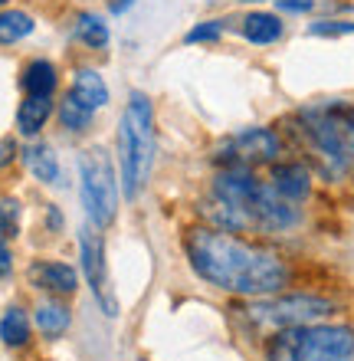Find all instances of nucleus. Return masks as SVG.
I'll return each instance as SVG.
<instances>
[{"label": "nucleus", "instance_id": "f257e3e1", "mask_svg": "<svg viewBox=\"0 0 354 361\" xmlns=\"http://www.w3.org/2000/svg\"><path fill=\"white\" fill-rule=\"evenodd\" d=\"M184 257L207 286L233 295H246V299L276 295L289 283V267L282 257L217 227L187 230Z\"/></svg>", "mask_w": 354, "mask_h": 361}, {"label": "nucleus", "instance_id": "f03ea898", "mask_svg": "<svg viewBox=\"0 0 354 361\" xmlns=\"http://www.w3.org/2000/svg\"><path fill=\"white\" fill-rule=\"evenodd\" d=\"M296 132L312 161L328 180L345 178L354 168V105L315 102L296 115Z\"/></svg>", "mask_w": 354, "mask_h": 361}, {"label": "nucleus", "instance_id": "7ed1b4c3", "mask_svg": "<svg viewBox=\"0 0 354 361\" xmlns=\"http://www.w3.org/2000/svg\"><path fill=\"white\" fill-rule=\"evenodd\" d=\"M213 197L227 200L239 217L246 220V227L279 233V230H292L298 224L296 204L282 197L272 184L253 178L243 168H223L213 178Z\"/></svg>", "mask_w": 354, "mask_h": 361}, {"label": "nucleus", "instance_id": "20e7f679", "mask_svg": "<svg viewBox=\"0 0 354 361\" xmlns=\"http://www.w3.org/2000/svg\"><path fill=\"white\" fill-rule=\"evenodd\" d=\"M118 161L125 197H138L154 168V105L144 92H132L118 122Z\"/></svg>", "mask_w": 354, "mask_h": 361}, {"label": "nucleus", "instance_id": "39448f33", "mask_svg": "<svg viewBox=\"0 0 354 361\" xmlns=\"http://www.w3.org/2000/svg\"><path fill=\"white\" fill-rule=\"evenodd\" d=\"M354 329L348 325H296L272 332L266 342V361H351Z\"/></svg>", "mask_w": 354, "mask_h": 361}, {"label": "nucleus", "instance_id": "423d86ee", "mask_svg": "<svg viewBox=\"0 0 354 361\" xmlns=\"http://www.w3.org/2000/svg\"><path fill=\"white\" fill-rule=\"evenodd\" d=\"M246 315V322L259 332H282V329H296V325H312L318 319L335 312L331 299L308 293H292V295H263L253 299L246 309H239Z\"/></svg>", "mask_w": 354, "mask_h": 361}, {"label": "nucleus", "instance_id": "0eeeda50", "mask_svg": "<svg viewBox=\"0 0 354 361\" xmlns=\"http://www.w3.org/2000/svg\"><path fill=\"white\" fill-rule=\"evenodd\" d=\"M79 194L89 224L106 230L118 214V180L106 148H86L79 154Z\"/></svg>", "mask_w": 354, "mask_h": 361}, {"label": "nucleus", "instance_id": "6e6552de", "mask_svg": "<svg viewBox=\"0 0 354 361\" xmlns=\"http://www.w3.org/2000/svg\"><path fill=\"white\" fill-rule=\"evenodd\" d=\"M279 152H282V142H279V135L272 128H243L217 148V164L249 171L253 164L276 161Z\"/></svg>", "mask_w": 354, "mask_h": 361}, {"label": "nucleus", "instance_id": "1a4fd4ad", "mask_svg": "<svg viewBox=\"0 0 354 361\" xmlns=\"http://www.w3.org/2000/svg\"><path fill=\"white\" fill-rule=\"evenodd\" d=\"M79 257H82V269H86V279L92 286V295L96 302L102 305V312L112 319L118 315V302H115V293L108 286V267H106V240L99 233V227H82L79 230Z\"/></svg>", "mask_w": 354, "mask_h": 361}, {"label": "nucleus", "instance_id": "9d476101", "mask_svg": "<svg viewBox=\"0 0 354 361\" xmlns=\"http://www.w3.org/2000/svg\"><path fill=\"white\" fill-rule=\"evenodd\" d=\"M27 276L37 289H46V293H56V295H72L79 289L76 269L66 267V263H53V259H37V263H30Z\"/></svg>", "mask_w": 354, "mask_h": 361}, {"label": "nucleus", "instance_id": "9b49d317", "mask_svg": "<svg viewBox=\"0 0 354 361\" xmlns=\"http://www.w3.org/2000/svg\"><path fill=\"white\" fill-rule=\"evenodd\" d=\"M269 184H272L286 200L296 204V200L308 197V190H312V174H308L305 164H298V161H279V164H272Z\"/></svg>", "mask_w": 354, "mask_h": 361}, {"label": "nucleus", "instance_id": "f8f14e48", "mask_svg": "<svg viewBox=\"0 0 354 361\" xmlns=\"http://www.w3.org/2000/svg\"><path fill=\"white\" fill-rule=\"evenodd\" d=\"M69 95L72 99H79V102L86 105V109H106L108 105V86L106 79H102V73H96V69H79L76 76H72V86H69Z\"/></svg>", "mask_w": 354, "mask_h": 361}, {"label": "nucleus", "instance_id": "ddd939ff", "mask_svg": "<svg viewBox=\"0 0 354 361\" xmlns=\"http://www.w3.org/2000/svg\"><path fill=\"white\" fill-rule=\"evenodd\" d=\"M243 37L249 43H256V47H269V43H276L282 37V20L276 13H266V10H253L243 17Z\"/></svg>", "mask_w": 354, "mask_h": 361}, {"label": "nucleus", "instance_id": "4468645a", "mask_svg": "<svg viewBox=\"0 0 354 361\" xmlns=\"http://www.w3.org/2000/svg\"><path fill=\"white\" fill-rule=\"evenodd\" d=\"M49 112H53V95H27V99L20 102V109H17V128H20V135L33 138V135L46 125Z\"/></svg>", "mask_w": 354, "mask_h": 361}, {"label": "nucleus", "instance_id": "2eb2a0df", "mask_svg": "<svg viewBox=\"0 0 354 361\" xmlns=\"http://www.w3.org/2000/svg\"><path fill=\"white\" fill-rule=\"evenodd\" d=\"M23 161H27V168L33 171V178L43 180V184H56L59 180V161L49 145H43V142L27 145V148H23Z\"/></svg>", "mask_w": 354, "mask_h": 361}, {"label": "nucleus", "instance_id": "dca6fc26", "mask_svg": "<svg viewBox=\"0 0 354 361\" xmlns=\"http://www.w3.org/2000/svg\"><path fill=\"white\" fill-rule=\"evenodd\" d=\"M56 66L49 63V59H33L27 69H23V76H20V86L27 95H53L56 92Z\"/></svg>", "mask_w": 354, "mask_h": 361}, {"label": "nucleus", "instance_id": "f3484780", "mask_svg": "<svg viewBox=\"0 0 354 361\" xmlns=\"http://www.w3.org/2000/svg\"><path fill=\"white\" fill-rule=\"evenodd\" d=\"M33 322H37L39 335H46V338H59V335H66V329H69V309L63 302L46 299V302L37 305Z\"/></svg>", "mask_w": 354, "mask_h": 361}, {"label": "nucleus", "instance_id": "a211bd4d", "mask_svg": "<svg viewBox=\"0 0 354 361\" xmlns=\"http://www.w3.org/2000/svg\"><path fill=\"white\" fill-rule=\"evenodd\" d=\"M72 33H76V39L86 43L89 49L108 47V23L99 17V13H79L76 23H72Z\"/></svg>", "mask_w": 354, "mask_h": 361}, {"label": "nucleus", "instance_id": "6ab92c4d", "mask_svg": "<svg viewBox=\"0 0 354 361\" xmlns=\"http://www.w3.org/2000/svg\"><path fill=\"white\" fill-rule=\"evenodd\" d=\"M0 338L10 348H20V345L30 342V319L20 305H10L7 312H4V319H0Z\"/></svg>", "mask_w": 354, "mask_h": 361}, {"label": "nucleus", "instance_id": "aec40b11", "mask_svg": "<svg viewBox=\"0 0 354 361\" xmlns=\"http://www.w3.org/2000/svg\"><path fill=\"white\" fill-rule=\"evenodd\" d=\"M33 33V17L23 10H0V47H13Z\"/></svg>", "mask_w": 354, "mask_h": 361}, {"label": "nucleus", "instance_id": "412c9836", "mask_svg": "<svg viewBox=\"0 0 354 361\" xmlns=\"http://www.w3.org/2000/svg\"><path fill=\"white\" fill-rule=\"evenodd\" d=\"M59 122H63L66 132H82V128L92 125V109H86L79 99H72V95L66 92V99L59 102Z\"/></svg>", "mask_w": 354, "mask_h": 361}, {"label": "nucleus", "instance_id": "4be33fe9", "mask_svg": "<svg viewBox=\"0 0 354 361\" xmlns=\"http://www.w3.org/2000/svg\"><path fill=\"white\" fill-rule=\"evenodd\" d=\"M20 233V200L0 197V240L7 243Z\"/></svg>", "mask_w": 354, "mask_h": 361}, {"label": "nucleus", "instance_id": "5701e85b", "mask_svg": "<svg viewBox=\"0 0 354 361\" xmlns=\"http://www.w3.org/2000/svg\"><path fill=\"white\" fill-rule=\"evenodd\" d=\"M308 33L312 37H345V33H354V23L351 20H315Z\"/></svg>", "mask_w": 354, "mask_h": 361}, {"label": "nucleus", "instance_id": "b1692460", "mask_svg": "<svg viewBox=\"0 0 354 361\" xmlns=\"http://www.w3.org/2000/svg\"><path fill=\"white\" fill-rule=\"evenodd\" d=\"M220 33H223V20H203L184 39L187 43H213V39H220Z\"/></svg>", "mask_w": 354, "mask_h": 361}, {"label": "nucleus", "instance_id": "393cba45", "mask_svg": "<svg viewBox=\"0 0 354 361\" xmlns=\"http://www.w3.org/2000/svg\"><path fill=\"white\" fill-rule=\"evenodd\" d=\"M312 7H315V0H279V10H286V13H308Z\"/></svg>", "mask_w": 354, "mask_h": 361}, {"label": "nucleus", "instance_id": "a878e982", "mask_svg": "<svg viewBox=\"0 0 354 361\" xmlns=\"http://www.w3.org/2000/svg\"><path fill=\"white\" fill-rule=\"evenodd\" d=\"M13 158H17V145L10 142V138H0V168H7Z\"/></svg>", "mask_w": 354, "mask_h": 361}, {"label": "nucleus", "instance_id": "bb28decb", "mask_svg": "<svg viewBox=\"0 0 354 361\" xmlns=\"http://www.w3.org/2000/svg\"><path fill=\"white\" fill-rule=\"evenodd\" d=\"M10 269H13V257H10L7 243H4V240H0V276H7Z\"/></svg>", "mask_w": 354, "mask_h": 361}, {"label": "nucleus", "instance_id": "cd10ccee", "mask_svg": "<svg viewBox=\"0 0 354 361\" xmlns=\"http://www.w3.org/2000/svg\"><path fill=\"white\" fill-rule=\"evenodd\" d=\"M132 4H134V0H112V13H125Z\"/></svg>", "mask_w": 354, "mask_h": 361}, {"label": "nucleus", "instance_id": "c85d7f7f", "mask_svg": "<svg viewBox=\"0 0 354 361\" xmlns=\"http://www.w3.org/2000/svg\"><path fill=\"white\" fill-rule=\"evenodd\" d=\"M4 4H7V0H0V7H4Z\"/></svg>", "mask_w": 354, "mask_h": 361}]
</instances>
